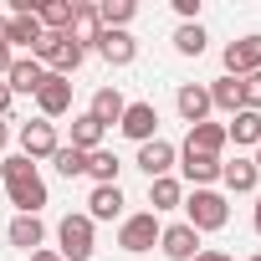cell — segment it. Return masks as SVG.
Returning <instances> with one entry per match:
<instances>
[{"mask_svg":"<svg viewBox=\"0 0 261 261\" xmlns=\"http://www.w3.org/2000/svg\"><path fill=\"white\" fill-rule=\"evenodd\" d=\"M0 179H6V195H11L16 215H36L46 205V179L36 174V164L26 154H11L6 164H0Z\"/></svg>","mask_w":261,"mask_h":261,"instance_id":"1","label":"cell"},{"mask_svg":"<svg viewBox=\"0 0 261 261\" xmlns=\"http://www.w3.org/2000/svg\"><path fill=\"white\" fill-rule=\"evenodd\" d=\"M225 220H230L225 195H215V190H195V195L185 200V225H190V230H220Z\"/></svg>","mask_w":261,"mask_h":261,"instance_id":"2","label":"cell"},{"mask_svg":"<svg viewBox=\"0 0 261 261\" xmlns=\"http://www.w3.org/2000/svg\"><path fill=\"white\" fill-rule=\"evenodd\" d=\"M31 57H36L41 67H51L57 77H72V72L82 67V57H87V51H82L72 36H41V46H36Z\"/></svg>","mask_w":261,"mask_h":261,"instance_id":"3","label":"cell"},{"mask_svg":"<svg viewBox=\"0 0 261 261\" xmlns=\"http://www.w3.org/2000/svg\"><path fill=\"white\" fill-rule=\"evenodd\" d=\"M57 241H62V261H87V256L97 251V246H92V220H87V215H62Z\"/></svg>","mask_w":261,"mask_h":261,"instance_id":"4","label":"cell"},{"mask_svg":"<svg viewBox=\"0 0 261 261\" xmlns=\"http://www.w3.org/2000/svg\"><path fill=\"white\" fill-rule=\"evenodd\" d=\"M118 246L134 251V256H139V251H154V246H159V215H154V210L128 215V220L118 225Z\"/></svg>","mask_w":261,"mask_h":261,"instance_id":"5","label":"cell"},{"mask_svg":"<svg viewBox=\"0 0 261 261\" xmlns=\"http://www.w3.org/2000/svg\"><path fill=\"white\" fill-rule=\"evenodd\" d=\"M62 149V139H57V123H46V118H36V123H21V154L36 164V159H51Z\"/></svg>","mask_w":261,"mask_h":261,"instance_id":"6","label":"cell"},{"mask_svg":"<svg viewBox=\"0 0 261 261\" xmlns=\"http://www.w3.org/2000/svg\"><path fill=\"white\" fill-rule=\"evenodd\" d=\"M118 128H123L134 144H149V139H159V108H154V102H128Z\"/></svg>","mask_w":261,"mask_h":261,"instance_id":"7","label":"cell"},{"mask_svg":"<svg viewBox=\"0 0 261 261\" xmlns=\"http://www.w3.org/2000/svg\"><path fill=\"white\" fill-rule=\"evenodd\" d=\"M36 108H41V118H46V123H51V118H62V113L72 108V77L46 72V82H41V92H36Z\"/></svg>","mask_w":261,"mask_h":261,"instance_id":"8","label":"cell"},{"mask_svg":"<svg viewBox=\"0 0 261 261\" xmlns=\"http://www.w3.org/2000/svg\"><path fill=\"white\" fill-rule=\"evenodd\" d=\"M261 72V36H241L225 46V77H251Z\"/></svg>","mask_w":261,"mask_h":261,"instance_id":"9","label":"cell"},{"mask_svg":"<svg viewBox=\"0 0 261 261\" xmlns=\"http://www.w3.org/2000/svg\"><path fill=\"white\" fill-rule=\"evenodd\" d=\"M159 246H164L169 261H195V256H200V251H195V246H200V230H190L185 220H179V225H164V230H159Z\"/></svg>","mask_w":261,"mask_h":261,"instance_id":"10","label":"cell"},{"mask_svg":"<svg viewBox=\"0 0 261 261\" xmlns=\"http://www.w3.org/2000/svg\"><path fill=\"white\" fill-rule=\"evenodd\" d=\"M41 82H46V67H41L36 57H16L11 72H6V87H11V92H31V97H36Z\"/></svg>","mask_w":261,"mask_h":261,"instance_id":"11","label":"cell"},{"mask_svg":"<svg viewBox=\"0 0 261 261\" xmlns=\"http://www.w3.org/2000/svg\"><path fill=\"white\" fill-rule=\"evenodd\" d=\"M174 102H179V118L195 128V123H210V87H200V82H185L179 92H174Z\"/></svg>","mask_w":261,"mask_h":261,"instance_id":"12","label":"cell"},{"mask_svg":"<svg viewBox=\"0 0 261 261\" xmlns=\"http://www.w3.org/2000/svg\"><path fill=\"white\" fill-rule=\"evenodd\" d=\"M139 169H144L149 179H164V174L174 169V144H164V139L139 144Z\"/></svg>","mask_w":261,"mask_h":261,"instance_id":"13","label":"cell"},{"mask_svg":"<svg viewBox=\"0 0 261 261\" xmlns=\"http://www.w3.org/2000/svg\"><path fill=\"white\" fill-rule=\"evenodd\" d=\"M225 144H230V139H225V128H220V123H195V128H190V139H185L190 154H210V159H220Z\"/></svg>","mask_w":261,"mask_h":261,"instance_id":"14","label":"cell"},{"mask_svg":"<svg viewBox=\"0 0 261 261\" xmlns=\"http://www.w3.org/2000/svg\"><path fill=\"white\" fill-rule=\"evenodd\" d=\"M67 36L87 51V46H97V36H102V21H97V6H77L72 11V26H67Z\"/></svg>","mask_w":261,"mask_h":261,"instance_id":"15","label":"cell"},{"mask_svg":"<svg viewBox=\"0 0 261 261\" xmlns=\"http://www.w3.org/2000/svg\"><path fill=\"white\" fill-rule=\"evenodd\" d=\"M123 215V190L118 185H97L87 195V220H118Z\"/></svg>","mask_w":261,"mask_h":261,"instance_id":"16","label":"cell"},{"mask_svg":"<svg viewBox=\"0 0 261 261\" xmlns=\"http://www.w3.org/2000/svg\"><path fill=\"white\" fill-rule=\"evenodd\" d=\"M6 236H11V246H16V251H26V256H31V251H41V241H46V225H41L36 215H16Z\"/></svg>","mask_w":261,"mask_h":261,"instance_id":"17","label":"cell"},{"mask_svg":"<svg viewBox=\"0 0 261 261\" xmlns=\"http://www.w3.org/2000/svg\"><path fill=\"white\" fill-rule=\"evenodd\" d=\"M97 51H102L113 67H128V62L139 57V41L128 36V31H102V36H97Z\"/></svg>","mask_w":261,"mask_h":261,"instance_id":"18","label":"cell"},{"mask_svg":"<svg viewBox=\"0 0 261 261\" xmlns=\"http://www.w3.org/2000/svg\"><path fill=\"white\" fill-rule=\"evenodd\" d=\"M123 108H128V102H123V92H118V87H97L87 113H92L102 128H113V123H123Z\"/></svg>","mask_w":261,"mask_h":261,"instance_id":"19","label":"cell"},{"mask_svg":"<svg viewBox=\"0 0 261 261\" xmlns=\"http://www.w3.org/2000/svg\"><path fill=\"white\" fill-rule=\"evenodd\" d=\"M102 134L108 128L92 118V113H82V118H72V149H82V154H92V149H102Z\"/></svg>","mask_w":261,"mask_h":261,"instance_id":"20","label":"cell"},{"mask_svg":"<svg viewBox=\"0 0 261 261\" xmlns=\"http://www.w3.org/2000/svg\"><path fill=\"white\" fill-rule=\"evenodd\" d=\"M185 179H190L195 190H205L210 179H220V159H210V154H190V149H185Z\"/></svg>","mask_w":261,"mask_h":261,"instance_id":"21","label":"cell"},{"mask_svg":"<svg viewBox=\"0 0 261 261\" xmlns=\"http://www.w3.org/2000/svg\"><path fill=\"white\" fill-rule=\"evenodd\" d=\"M220 179H225V190H236V195H251V190H256V164H251V159L220 164Z\"/></svg>","mask_w":261,"mask_h":261,"instance_id":"22","label":"cell"},{"mask_svg":"<svg viewBox=\"0 0 261 261\" xmlns=\"http://www.w3.org/2000/svg\"><path fill=\"white\" fill-rule=\"evenodd\" d=\"M149 205H154V215L159 210H174V205H185V190H179V179H149Z\"/></svg>","mask_w":261,"mask_h":261,"instance_id":"23","label":"cell"},{"mask_svg":"<svg viewBox=\"0 0 261 261\" xmlns=\"http://www.w3.org/2000/svg\"><path fill=\"white\" fill-rule=\"evenodd\" d=\"M134 0H102V6H97V21H102V31H123L128 21H134Z\"/></svg>","mask_w":261,"mask_h":261,"instance_id":"24","label":"cell"},{"mask_svg":"<svg viewBox=\"0 0 261 261\" xmlns=\"http://www.w3.org/2000/svg\"><path fill=\"white\" fill-rule=\"evenodd\" d=\"M210 108H220V113H241V77H220L215 87H210Z\"/></svg>","mask_w":261,"mask_h":261,"instance_id":"25","label":"cell"},{"mask_svg":"<svg viewBox=\"0 0 261 261\" xmlns=\"http://www.w3.org/2000/svg\"><path fill=\"white\" fill-rule=\"evenodd\" d=\"M118 169H123V164H118L113 149H92V154H87V174H92L97 185H118Z\"/></svg>","mask_w":261,"mask_h":261,"instance_id":"26","label":"cell"},{"mask_svg":"<svg viewBox=\"0 0 261 261\" xmlns=\"http://www.w3.org/2000/svg\"><path fill=\"white\" fill-rule=\"evenodd\" d=\"M225 139H236V144H261V113H236L230 118V128H225Z\"/></svg>","mask_w":261,"mask_h":261,"instance_id":"27","label":"cell"},{"mask_svg":"<svg viewBox=\"0 0 261 261\" xmlns=\"http://www.w3.org/2000/svg\"><path fill=\"white\" fill-rule=\"evenodd\" d=\"M51 164H57V174H62V179L87 174V154H82V149H72V144H62V149L51 154Z\"/></svg>","mask_w":261,"mask_h":261,"instance_id":"28","label":"cell"},{"mask_svg":"<svg viewBox=\"0 0 261 261\" xmlns=\"http://www.w3.org/2000/svg\"><path fill=\"white\" fill-rule=\"evenodd\" d=\"M174 51H179V57H200V51H205V31H200V21L174 31Z\"/></svg>","mask_w":261,"mask_h":261,"instance_id":"29","label":"cell"},{"mask_svg":"<svg viewBox=\"0 0 261 261\" xmlns=\"http://www.w3.org/2000/svg\"><path fill=\"white\" fill-rule=\"evenodd\" d=\"M241 108H246V113H261V72L241 77Z\"/></svg>","mask_w":261,"mask_h":261,"instance_id":"30","label":"cell"},{"mask_svg":"<svg viewBox=\"0 0 261 261\" xmlns=\"http://www.w3.org/2000/svg\"><path fill=\"white\" fill-rule=\"evenodd\" d=\"M11 62H16V57H11V46H6V41H0V77H6V72H11Z\"/></svg>","mask_w":261,"mask_h":261,"instance_id":"31","label":"cell"},{"mask_svg":"<svg viewBox=\"0 0 261 261\" xmlns=\"http://www.w3.org/2000/svg\"><path fill=\"white\" fill-rule=\"evenodd\" d=\"M11 97H16V92H11L6 82H0V118H6V113H11Z\"/></svg>","mask_w":261,"mask_h":261,"instance_id":"32","label":"cell"},{"mask_svg":"<svg viewBox=\"0 0 261 261\" xmlns=\"http://www.w3.org/2000/svg\"><path fill=\"white\" fill-rule=\"evenodd\" d=\"M31 261H62V251H46L41 246V251H31Z\"/></svg>","mask_w":261,"mask_h":261,"instance_id":"33","label":"cell"},{"mask_svg":"<svg viewBox=\"0 0 261 261\" xmlns=\"http://www.w3.org/2000/svg\"><path fill=\"white\" fill-rule=\"evenodd\" d=\"M195 261H236V256H225V251H200Z\"/></svg>","mask_w":261,"mask_h":261,"instance_id":"34","label":"cell"},{"mask_svg":"<svg viewBox=\"0 0 261 261\" xmlns=\"http://www.w3.org/2000/svg\"><path fill=\"white\" fill-rule=\"evenodd\" d=\"M11 144V118H0V149Z\"/></svg>","mask_w":261,"mask_h":261,"instance_id":"35","label":"cell"},{"mask_svg":"<svg viewBox=\"0 0 261 261\" xmlns=\"http://www.w3.org/2000/svg\"><path fill=\"white\" fill-rule=\"evenodd\" d=\"M256 236H261V195H256Z\"/></svg>","mask_w":261,"mask_h":261,"instance_id":"36","label":"cell"},{"mask_svg":"<svg viewBox=\"0 0 261 261\" xmlns=\"http://www.w3.org/2000/svg\"><path fill=\"white\" fill-rule=\"evenodd\" d=\"M251 164H256V174H261V144H256V159H251Z\"/></svg>","mask_w":261,"mask_h":261,"instance_id":"37","label":"cell"},{"mask_svg":"<svg viewBox=\"0 0 261 261\" xmlns=\"http://www.w3.org/2000/svg\"><path fill=\"white\" fill-rule=\"evenodd\" d=\"M6 26H11V21H6V16H0V41H6Z\"/></svg>","mask_w":261,"mask_h":261,"instance_id":"38","label":"cell"},{"mask_svg":"<svg viewBox=\"0 0 261 261\" xmlns=\"http://www.w3.org/2000/svg\"><path fill=\"white\" fill-rule=\"evenodd\" d=\"M251 261H261V256H251Z\"/></svg>","mask_w":261,"mask_h":261,"instance_id":"39","label":"cell"}]
</instances>
